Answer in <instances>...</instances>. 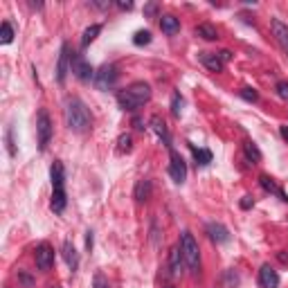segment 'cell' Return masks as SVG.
I'll return each instance as SVG.
<instances>
[{
  "instance_id": "cell-1",
  "label": "cell",
  "mask_w": 288,
  "mask_h": 288,
  "mask_svg": "<svg viewBox=\"0 0 288 288\" xmlns=\"http://www.w3.org/2000/svg\"><path fill=\"white\" fill-rule=\"evenodd\" d=\"M65 124L70 131L75 133H86L93 124V115H90L88 106L81 99L72 97L65 101Z\"/></svg>"
},
{
  "instance_id": "cell-2",
  "label": "cell",
  "mask_w": 288,
  "mask_h": 288,
  "mask_svg": "<svg viewBox=\"0 0 288 288\" xmlns=\"http://www.w3.org/2000/svg\"><path fill=\"white\" fill-rule=\"evenodd\" d=\"M149 99H151V86L144 81H135L126 90L117 93V104H120L122 110H138Z\"/></svg>"
},
{
  "instance_id": "cell-3",
  "label": "cell",
  "mask_w": 288,
  "mask_h": 288,
  "mask_svg": "<svg viewBox=\"0 0 288 288\" xmlns=\"http://www.w3.org/2000/svg\"><path fill=\"white\" fill-rule=\"evenodd\" d=\"M180 250H183V257H185V263L191 273H198L201 270V250H198V243H196L194 234L185 230L183 236H180Z\"/></svg>"
},
{
  "instance_id": "cell-4",
  "label": "cell",
  "mask_w": 288,
  "mask_h": 288,
  "mask_svg": "<svg viewBox=\"0 0 288 288\" xmlns=\"http://www.w3.org/2000/svg\"><path fill=\"white\" fill-rule=\"evenodd\" d=\"M117 83V68L115 65H101L95 72V86L99 90H108Z\"/></svg>"
},
{
  "instance_id": "cell-5",
  "label": "cell",
  "mask_w": 288,
  "mask_h": 288,
  "mask_svg": "<svg viewBox=\"0 0 288 288\" xmlns=\"http://www.w3.org/2000/svg\"><path fill=\"white\" fill-rule=\"evenodd\" d=\"M70 68H72V72H75V77L81 79V81H90V79H95L93 65H90L81 54H75V52H72V56H70Z\"/></svg>"
},
{
  "instance_id": "cell-6",
  "label": "cell",
  "mask_w": 288,
  "mask_h": 288,
  "mask_svg": "<svg viewBox=\"0 0 288 288\" xmlns=\"http://www.w3.org/2000/svg\"><path fill=\"white\" fill-rule=\"evenodd\" d=\"M36 131H38V146L41 151H45L50 138H52V122H50L48 110H38V120H36Z\"/></svg>"
},
{
  "instance_id": "cell-7",
  "label": "cell",
  "mask_w": 288,
  "mask_h": 288,
  "mask_svg": "<svg viewBox=\"0 0 288 288\" xmlns=\"http://www.w3.org/2000/svg\"><path fill=\"white\" fill-rule=\"evenodd\" d=\"M169 176L176 185H183L185 178H187V165H185L183 156L178 153V151L171 149V165H169Z\"/></svg>"
},
{
  "instance_id": "cell-8",
  "label": "cell",
  "mask_w": 288,
  "mask_h": 288,
  "mask_svg": "<svg viewBox=\"0 0 288 288\" xmlns=\"http://www.w3.org/2000/svg\"><path fill=\"white\" fill-rule=\"evenodd\" d=\"M34 259H36V268L38 270H50L54 263V250L50 243H41L36 248V255H34Z\"/></svg>"
},
{
  "instance_id": "cell-9",
  "label": "cell",
  "mask_w": 288,
  "mask_h": 288,
  "mask_svg": "<svg viewBox=\"0 0 288 288\" xmlns=\"http://www.w3.org/2000/svg\"><path fill=\"white\" fill-rule=\"evenodd\" d=\"M70 50L68 45L63 43L61 45V52H59V61H56V81L63 83L65 81V75H68V68H70Z\"/></svg>"
},
{
  "instance_id": "cell-10",
  "label": "cell",
  "mask_w": 288,
  "mask_h": 288,
  "mask_svg": "<svg viewBox=\"0 0 288 288\" xmlns=\"http://www.w3.org/2000/svg\"><path fill=\"white\" fill-rule=\"evenodd\" d=\"M259 286L261 288H277L279 286V275L277 270H275L273 266H261V270H259Z\"/></svg>"
},
{
  "instance_id": "cell-11",
  "label": "cell",
  "mask_w": 288,
  "mask_h": 288,
  "mask_svg": "<svg viewBox=\"0 0 288 288\" xmlns=\"http://www.w3.org/2000/svg\"><path fill=\"white\" fill-rule=\"evenodd\" d=\"M183 266H185L183 250H180L178 246L171 248V252H169V270H171V277H180V275H183Z\"/></svg>"
},
{
  "instance_id": "cell-12",
  "label": "cell",
  "mask_w": 288,
  "mask_h": 288,
  "mask_svg": "<svg viewBox=\"0 0 288 288\" xmlns=\"http://www.w3.org/2000/svg\"><path fill=\"white\" fill-rule=\"evenodd\" d=\"M207 234L214 243H228L230 241V232L223 223H207Z\"/></svg>"
},
{
  "instance_id": "cell-13",
  "label": "cell",
  "mask_w": 288,
  "mask_h": 288,
  "mask_svg": "<svg viewBox=\"0 0 288 288\" xmlns=\"http://www.w3.org/2000/svg\"><path fill=\"white\" fill-rule=\"evenodd\" d=\"M198 59H201V63L207 68V70H212V72H221L225 63L221 59H218V54H212V52H198Z\"/></svg>"
},
{
  "instance_id": "cell-14",
  "label": "cell",
  "mask_w": 288,
  "mask_h": 288,
  "mask_svg": "<svg viewBox=\"0 0 288 288\" xmlns=\"http://www.w3.org/2000/svg\"><path fill=\"white\" fill-rule=\"evenodd\" d=\"M259 185H261V187H263V189H266V191H270V194H275V196H279V198H281V201H284V203H288V194H286V191H284V189H281V187H279V185H277V183H275V180H273V178H270V176H259Z\"/></svg>"
},
{
  "instance_id": "cell-15",
  "label": "cell",
  "mask_w": 288,
  "mask_h": 288,
  "mask_svg": "<svg viewBox=\"0 0 288 288\" xmlns=\"http://www.w3.org/2000/svg\"><path fill=\"white\" fill-rule=\"evenodd\" d=\"M273 34L277 38V43L281 45V50L288 52V27L279 18H273Z\"/></svg>"
},
{
  "instance_id": "cell-16",
  "label": "cell",
  "mask_w": 288,
  "mask_h": 288,
  "mask_svg": "<svg viewBox=\"0 0 288 288\" xmlns=\"http://www.w3.org/2000/svg\"><path fill=\"white\" fill-rule=\"evenodd\" d=\"M151 128H153V133L158 135V138L165 142L169 149H171V138H169V131H167V126H165V122H162V117H158V115H153L151 117Z\"/></svg>"
},
{
  "instance_id": "cell-17",
  "label": "cell",
  "mask_w": 288,
  "mask_h": 288,
  "mask_svg": "<svg viewBox=\"0 0 288 288\" xmlns=\"http://www.w3.org/2000/svg\"><path fill=\"white\" fill-rule=\"evenodd\" d=\"M61 255H63L68 268H70V270H77V266H79V255H77L75 246H72V241H65V243H63V250H61Z\"/></svg>"
},
{
  "instance_id": "cell-18",
  "label": "cell",
  "mask_w": 288,
  "mask_h": 288,
  "mask_svg": "<svg viewBox=\"0 0 288 288\" xmlns=\"http://www.w3.org/2000/svg\"><path fill=\"white\" fill-rule=\"evenodd\" d=\"M160 30L165 34H169V36H171V34H178L180 32V20L173 14H165L160 18Z\"/></svg>"
},
{
  "instance_id": "cell-19",
  "label": "cell",
  "mask_w": 288,
  "mask_h": 288,
  "mask_svg": "<svg viewBox=\"0 0 288 288\" xmlns=\"http://www.w3.org/2000/svg\"><path fill=\"white\" fill-rule=\"evenodd\" d=\"M50 180H52V189H63L65 173H63V165L61 162H54L52 165V169H50Z\"/></svg>"
},
{
  "instance_id": "cell-20",
  "label": "cell",
  "mask_w": 288,
  "mask_h": 288,
  "mask_svg": "<svg viewBox=\"0 0 288 288\" xmlns=\"http://www.w3.org/2000/svg\"><path fill=\"white\" fill-rule=\"evenodd\" d=\"M68 205V198H65V189H54L52 191V201H50V207H52V212L61 214L65 210Z\"/></svg>"
},
{
  "instance_id": "cell-21",
  "label": "cell",
  "mask_w": 288,
  "mask_h": 288,
  "mask_svg": "<svg viewBox=\"0 0 288 288\" xmlns=\"http://www.w3.org/2000/svg\"><path fill=\"white\" fill-rule=\"evenodd\" d=\"M133 196H135V201L138 203H144L151 196V180H140V183L135 185Z\"/></svg>"
},
{
  "instance_id": "cell-22",
  "label": "cell",
  "mask_w": 288,
  "mask_h": 288,
  "mask_svg": "<svg viewBox=\"0 0 288 288\" xmlns=\"http://www.w3.org/2000/svg\"><path fill=\"white\" fill-rule=\"evenodd\" d=\"M196 36L205 38V41H216L218 32H216V27H214V25H210V23H203V25L196 27Z\"/></svg>"
},
{
  "instance_id": "cell-23",
  "label": "cell",
  "mask_w": 288,
  "mask_h": 288,
  "mask_svg": "<svg viewBox=\"0 0 288 288\" xmlns=\"http://www.w3.org/2000/svg\"><path fill=\"white\" fill-rule=\"evenodd\" d=\"M189 149H191V153H194L196 165L205 167V165H210V162H212V153L207 149H196V144H189Z\"/></svg>"
},
{
  "instance_id": "cell-24",
  "label": "cell",
  "mask_w": 288,
  "mask_h": 288,
  "mask_svg": "<svg viewBox=\"0 0 288 288\" xmlns=\"http://www.w3.org/2000/svg\"><path fill=\"white\" fill-rule=\"evenodd\" d=\"M99 32H101V25H90V27H86V32H83V36H81V48H88V45L99 36Z\"/></svg>"
},
{
  "instance_id": "cell-25",
  "label": "cell",
  "mask_w": 288,
  "mask_h": 288,
  "mask_svg": "<svg viewBox=\"0 0 288 288\" xmlns=\"http://www.w3.org/2000/svg\"><path fill=\"white\" fill-rule=\"evenodd\" d=\"M243 151H246V158H248L250 162H259V160H261V151L257 149L255 142H246V144H243Z\"/></svg>"
},
{
  "instance_id": "cell-26",
  "label": "cell",
  "mask_w": 288,
  "mask_h": 288,
  "mask_svg": "<svg viewBox=\"0 0 288 288\" xmlns=\"http://www.w3.org/2000/svg\"><path fill=\"white\" fill-rule=\"evenodd\" d=\"M11 41H14V30H11L9 23H3V25H0V43L7 45Z\"/></svg>"
},
{
  "instance_id": "cell-27",
  "label": "cell",
  "mask_w": 288,
  "mask_h": 288,
  "mask_svg": "<svg viewBox=\"0 0 288 288\" xmlns=\"http://www.w3.org/2000/svg\"><path fill=\"white\" fill-rule=\"evenodd\" d=\"M133 43L138 45V48H142V45H149L151 43V32L149 30H140L133 34Z\"/></svg>"
},
{
  "instance_id": "cell-28",
  "label": "cell",
  "mask_w": 288,
  "mask_h": 288,
  "mask_svg": "<svg viewBox=\"0 0 288 288\" xmlns=\"http://www.w3.org/2000/svg\"><path fill=\"white\" fill-rule=\"evenodd\" d=\"M183 106H185V99L180 97V93H176V95H173V99H171V115L173 117L183 115Z\"/></svg>"
},
{
  "instance_id": "cell-29",
  "label": "cell",
  "mask_w": 288,
  "mask_h": 288,
  "mask_svg": "<svg viewBox=\"0 0 288 288\" xmlns=\"http://www.w3.org/2000/svg\"><path fill=\"white\" fill-rule=\"evenodd\" d=\"M117 151H120V153L131 151V135H120V138H117Z\"/></svg>"
},
{
  "instance_id": "cell-30",
  "label": "cell",
  "mask_w": 288,
  "mask_h": 288,
  "mask_svg": "<svg viewBox=\"0 0 288 288\" xmlns=\"http://www.w3.org/2000/svg\"><path fill=\"white\" fill-rule=\"evenodd\" d=\"M241 99H246V101H252V104H255V101L259 99V93L255 88H241Z\"/></svg>"
},
{
  "instance_id": "cell-31",
  "label": "cell",
  "mask_w": 288,
  "mask_h": 288,
  "mask_svg": "<svg viewBox=\"0 0 288 288\" xmlns=\"http://www.w3.org/2000/svg\"><path fill=\"white\" fill-rule=\"evenodd\" d=\"M239 284V277H236L234 270H228V275H225V288H234Z\"/></svg>"
},
{
  "instance_id": "cell-32",
  "label": "cell",
  "mask_w": 288,
  "mask_h": 288,
  "mask_svg": "<svg viewBox=\"0 0 288 288\" xmlns=\"http://www.w3.org/2000/svg\"><path fill=\"white\" fill-rule=\"evenodd\" d=\"M93 288H110L108 286V281H106V277L101 273L95 275V279H93Z\"/></svg>"
},
{
  "instance_id": "cell-33",
  "label": "cell",
  "mask_w": 288,
  "mask_h": 288,
  "mask_svg": "<svg viewBox=\"0 0 288 288\" xmlns=\"http://www.w3.org/2000/svg\"><path fill=\"white\" fill-rule=\"evenodd\" d=\"M277 95H279L281 99L288 101V81H279L277 83Z\"/></svg>"
},
{
  "instance_id": "cell-34",
  "label": "cell",
  "mask_w": 288,
  "mask_h": 288,
  "mask_svg": "<svg viewBox=\"0 0 288 288\" xmlns=\"http://www.w3.org/2000/svg\"><path fill=\"white\" fill-rule=\"evenodd\" d=\"M156 14H158V5L156 3H149L144 7V16H156Z\"/></svg>"
},
{
  "instance_id": "cell-35",
  "label": "cell",
  "mask_w": 288,
  "mask_h": 288,
  "mask_svg": "<svg viewBox=\"0 0 288 288\" xmlns=\"http://www.w3.org/2000/svg\"><path fill=\"white\" fill-rule=\"evenodd\" d=\"M218 59H221L223 63H228V61L232 59V52H230V50H221V52H218Z\"/></svg>"
},
{
  "instance_id": "cell-36",
  "label": "cell",
  "mask_w": 288,
  "mask_h": 288,
  "mask_svg": "<svg viewBox=\"0 0 288 288\" xmlns=\"http://www.w3.org/2000/svg\"><path fill=\"white\" fill-rule=\"evenodd\" d=\"M133 126L135 131H144V120L142 117H133Z\"/></svg>"
},
{
  "instance_id": "cell-37",
  "label": "cell",
  "mask_w": 288,
  "mask_h": 288,
  "mask_svg": "<svg viewBox=\"0 0 288 288\" xmlns=\"http://www.w3.org/2000/svg\"><path fill=\"white\" fill-rule=\"evenodd\" d=\"M252 205H255V201H252L250 196H243V201H241V207H243V210H250Z\"/></svg>"
},
{
  "instance_id": "cell-38",
  "label": "cell",
  "mask_w": 288,
  "mask_h": 288,
  "mask_svg": "<svg viewBox=\"0 0 288 288\" xmlns=\"http://www.w3.org/2000/svg\"><path fill=\"white\" fill-rule=\"evenodd\" d=\"M117 7H120V9H133V3H131V0H120V3H117Z\"/></svg>"
},
{
  "instance_id": "cell-39",
  "label": "cell",
  "mask_w": 288,
  "mask_h": 288,
  "mask_svg": "<svg viewBox=\"0 0 288 288\" xmlns=\"http://www.w3.org/2000/svg\"><path fill=\"white\" fill-rule=\"evenodd\" d=\"M86 248L88 250H93V232H90V230L86 232Z\"/></svg>"
},
{
  "instance_id": "cell-40",
  "label": "cell",
  "mask_w": 288,
  "mask_h": 288,
  "mask_svg": "<svg viewBox=\"0 0 288 288\" xmlns=\"http://www.w3.org/2000/svg\"><path fill=\"white\" fill-rule=\"evenodd\" d=\"M18 277L23 279V284H27V286H32V279H30V277H27V275H25V273H20V270H18Z\"/></svg>"
},
{
  "instance_id": "cell-41",
  "label": "cell",
  "mask_w": 288,
  "mask_h": 288,
  "mask_svg": "<svg viewBox=\"0 0 288 288\" xmlns=\"http://www.w3.org/2000/svg\"><path fill=\"white\" fill-rule=\"evenodd\" d=\"M279 133H281V138H284L286 142H288V126H281V128H279Z\"/></svg>"
},
{
  "instance_id": "cell-42",
  "label": "cell",
  "mask_w": 288,
  "mask_h": 288,
  "mask_svg": "<svg viewBox=\"0 0 288 288\" xmlns=\"http://www.w3.org/2000/svg\"><path fill=\"white\" fill-rule=\"evenodd\" d=\"M165 288H173V286H171V284H169V286H165Z\"/></svg>"
},
{
  "instance_id": "cell-43",
  "label": "cell",
  "mask_w": 288,
  "mask_h": 288,
  "mask_svg": "<svg viewBox=\"0 0 288 288\" xmlns=\"http://www.w3.org/2000/svg\"><path fill=\"white\" fill-rule=\"evenodd\" d=\"M52 288H61V286H52Z\"/></svg>"
}]
</instances>
